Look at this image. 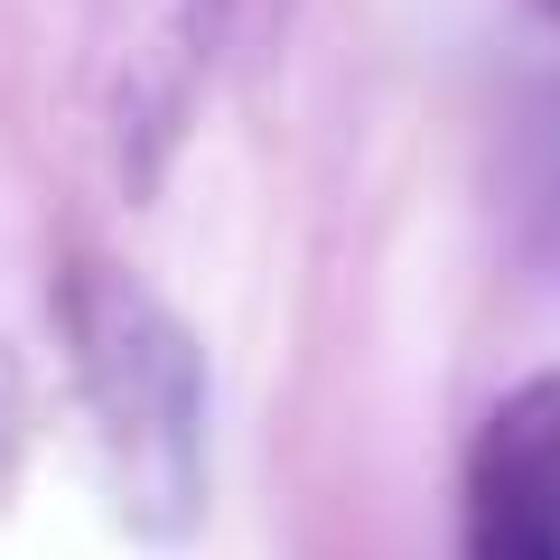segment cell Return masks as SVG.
Returning a JSON list of instances; mask_svg holds the SVG:
<instances>
[{"instance_id": "6da1fadb", "label": "cell", "mask_w": 560, "mask_h": 560, "mask_svg": "<svg viewBox=\"0 0 560 560\" xmlns=\"http://www.w3.org/2000/svg\"><path fill=\"white\" fill-rule=\"evenodd\" d=\"M57 327H66V355H75V393H84V420H94L121 523L140 541H187L206 523V486H215L206 346L187 337V318L150 280L103 253L66 261Z\"/></svg>"}, {"instance_id": "7a4b0ae2", "label": "cell", "mask_w": 560, "mask_h": 560, "mask_svg": "<svg viewBox=\"0 0 560 560\" xmlns=\"http://www.w3.org/2000/svg\"><path fill=\"white\" fill-rule=\"evenodd\" d=\"M458 560H560V374L477 420L458 477Z\"/></svg>"}, {"instance_id": "3957f363", "label": "cell", "mask_w": 560, "mask_h": 560, "mask_svg": "<svg viewBox=\"0 0 560 560\" xmlns=\"http://www.w3.org/2000/svg\"><path fill=\"white\" fill-rule=\"evenodd\" d=\"M206 38H215V0H140L131 47L113 66V168L121 187H160L168 150L187 131V103L206 75Z\"/></svg>"}, {"instance_id": "277c9868", "label": "cell", "mask_w": 560, "mask_h": 560, "mask_svg": "<svg viewBox=\"0 0 560 560\" xmlns=\"http://www.w3.org/2000/svg\"><path fill=\"white\" fill-rule=\"evenodd\" d=\"M504 224L523 253H560V84L504 121Z\"/></svg>"}, {"instance_id": "5b68a950", "label": "cell", "mask_w": 560, "mask_h": 560, "mask_svg": "<svg viewBox=\"0 0 560 560\" xmlns=\"http://www.w3.org/2000/svg\"><path fill=\"white\" fill-rule=\"evenodd\" d=\"M533 10H541V20H551V28H560V0H533Z\"/></svg>"}]
</instances>
